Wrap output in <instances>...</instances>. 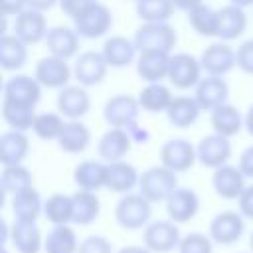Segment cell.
Masks as SVG:
<instances>
[{"mask_svg": "<svg viewBox=\"0 0 253 253\" xmlns=\"http://www.w3.org/2000/svg\"><path fill=\"white\" fill-rule=\"evenodd\" d=\"M152 217V202H148L140 192L138 194H123V198L115 206V219L119 227L126 231L142 229L150 223Z\"/></svg>", "mask_w": 253, "mask_h": 253, "instance_id": "6da1fadb", "label": "cell"}, {"mask_svg": "<svg viewBox=\"0 0 253 253\" xmlns=\"http://www.w3.org/2000/svg\"><path fill=\"white\" fill-rule=\"evenodd\" d=\"M134 43L138 51H166L172 53V49L178 43V34L168 22H144L134 32Z\"/></svg>", "mask_w": 253, "mask_h": 253, "instance_id": "7a4b0ae2", "label": "cell"}, {"mask_svg": "<svg viewBox=\"0 0 253 253\" xmlns=\"http://www.w3.org/2000/svg\"><path fill=\"white\" fill-rule=\"evenodd\" d=\"M176 188H178L176 172H172L170 168H166L162 164L144 170L138 180V192L152 204L166 202Z\"/></svg>", "mask_w": 253, "mask_h": 253, "instance_id": "3957f363", "label": "cell"}, {"mask_svg": "<svg viewBox=\"0 0 253 253\" xmlns=\"http://www.w3.org/2000/svg\"><path fill=\"white\" fill-rule=\"evenodd\" d=\"M73 28L85 40L103 38L113 28V12H111V8L107 4L95 0L77 18H73Z\"/></svg>", "mask_w": 253, "mask_h": 253, "instance_id": "277c9868", "label": "cell"}, {"mask_svg": "<svg viewBox=\"0 0 253 253\" xmlns=\"http://www.w3.org/2000/svg\"><path fill=\"white\" fill-rule=\"evenodd\" d=\"M202 63L200 57H194L192 53L180 51L170 55V69H168V81L176 89H196V85L202 79Z\"/></svg>", "mask_w": 253, "mask_h": 253, "instance_id": "5b68a950", "label": "cell"}, {"mask_svg": "<svg viewBox=\"0 0 253 253\" xmlns=\"http://www.w3.org/2000/svg\"><path fill=\"white\" fill-rule=\"evenodd\" d=\"M182 241L178 223L172 219H158L150 221L144 227V245L152 253H170Z\"/></svg>", "mask_w": 253, "mask_h": 253, "instance_id": "8992f818", "label": "cell"}, {"mask_svg": "<svg viewBox=\"0 0 253 253\" xmlns=\"http://www.w3.org/2000/svg\"><path fill=\"white\" fill-rule=\"evenodd\" d=\"M198 160L196 146L186 138H170L160 146V164L180 174L190 170Z\"/></svg>", "mask_w": 253, "mask_h": 253, "instance_id": "52a82bcc", "label": "cell"}, {"mask_svg": "<svg viewBox=\"0 0 253 253\" xmlns=\"http://www.w3.org/2000/svg\"><path fill=\"white\" fill-rule=\"evenodd\" d=\"M140 103L136 97L132 95H115L111 99H107L105 107H103V119L109 126H117V128H126L128 125L136 123L138 113H140Z\"/></svg>", "mask_w": 253, "mask_h": 253, "instance_id": "ba28073f", "label": "cell"}, {"mask_svg": "<svg viewBox=\"0 0 253 253\" xmlns=\"http://www.w3.org/2000/svg\"><path fill=\"white\" fill-rule=\"evenodd\" d=\"M245 231V217L239 211H219L211 217L210 221V237L217 245H233L235 241L241 239Z\"/></svg>", "mask_w": 253, "mask_h": 253, "instance_id": "9c48e42d", "label": "cell"}, {"mask_svg": "<svg viewBox=\"0 0 253 253\" xmlns=\"http://www.w3.org/2000/svg\"><path fill=\"white\" fill-rule=\"evenodd\" d=\"M73 75V69L69 67L67 59L45 55L36 63L34 77L40 81L43 89H63L69 85V79Z\"/></svg>", "mask_w": 253, "mask_h": 253, "instance_id": "30bf717a", "label": "cell"}, {"mask_svg": "<svg viewBox=\"0 0 253 253\" xmlns=\"http://www.w3.org/2000/svg\"><path fill=\"white\" fill-rule=\"evenodd\" d=\"M200 63H202V69L206 71V75L223 77L233 67H237V55H235V49L227 42H215L202 51Z\"/></svg>", "mask_w": 253, "mask_h": 253, "instance_id": "8fae6325", "label": "cell"}, {"mask_svg": "<svg viewBox=\"0 0 253 253\" xmlns=\"http://www.w3.org/2000/svg\"><path fill=\"white\" fill-rule=\"evenodd\" d=\"M109 63L101 51H83L77 55L73 65V77L83 87H95L107 77Z\"/></svg>", "mask_w": 253, "mask_h": 253, "instance_id": "7c38bea8", "label": "cell"}, {"mask_svg": "<svg viewBox=\"0 0 253 253\" xmlns=\"http://www.w3.org/2000/svg\"><path fill=\"white\" fill-rule=\"evenodd\" d=\"M198 150V162L206 168H219L223 164L229 162L231 158V142L227 136H221L217 132L208 134L200 140V144L196 146Z\"/></svg>", "mask_w": 253, "mask_h": 253, "instance_id": "4fadbf2b", "label": "cell"}, {"mask_svg": "<svg viewBox=\"0 0 253 253\" xmlns=\"http://www.w3.org/2000/svg\"><path fill=\"white\" fill-rule=\"evenodd\" d=\"M47 30V20L40 10L26 8L14 18V36H18L26 45H34L45 40Z\"/></svg>", "mask_w": 253, "mask_h": 253, "instance_id": "5bb4252c", "label": "cell"}, {"mask_svg": "<svg viewBox=\"0 0 253 253\" xmlns=\"http://www.w3.org/2000/svg\"><path fill=\"white\" fill-rule=\"evenodd\" d=\"M194 97L200 103L202 111H213L219 105H225L229 99V85L219 75H206L194 89Z\"/></svg>", "mask_w": 253, "mask_h": 253, "instance_id": "9a60e30c", "label": "cell"}, {"mask_svg": "<svg viewBox=\"0 0 253 253\" xmlns=\"http://www.w3.org/2000/svg\"><path fill=\"white\" fill-rule=\"evenodd\" d=\"M91 109V95L83 85H67L59 89L57 95V111L67 121H79Z\"/></svg>", "mask_w": 253, "mask_h": 253, "instance_id": "2e32d148", "label": "cell"}, {"mask_svg": "<svg viewBox=\"0 0 253 253\" xmlns=\"http://www.w3.org/2000/svg\"><path fill=\"white\" fill-rule=\"evenodd\" d=\"M42 89L43 87L40 85V81L36 77L16 73L10 79H6V83H4V99L36 107L42 99Z\"/></svg>", "mask_w": 253, "mask_h": 253, "instance_id": "e0dca14e", "label": "cell"}, {"mask_svg": "<svg viewBox=\"0 0 253 253\" xmlns=\"http://www.w3.org/2000/svg\"><path fill=\"white\" fill-rule=\"evenodd\" d=\"M170 55L166 51H138L136 57V73L144 83H162L168 79Z\"/></svg>", "mask_w": 253, "mask_h": 253, "instance_id": "ac0fdd59", "label": "cell"}, {"mask_svg": "<svg viewBox=\"0 0 253 253\" xmlns=\"http://www.w3.org/2000/svg\"><path fill=\"white\" fill-rule=\"evenodd\" d=\"M245 176L239 170V166L223 164L213 170L211 176V188L221 200H237L241 192L245 190Z\"/></svg>", "mask_w": 253, "mask_h": 253, "instance_id": "d6986e66", "label": "cell"}, {"mask_svg": "<svg viewBox=\"0 0 253 253\" xmlns=\"http://www.w3.org/2000/svg\"><path fill=\"white\" fill-rule=\"evenodd\" d=\"M164 204H166L168 219L176 223H188L190 219L196 217L200 210V198L192 188H176Z\"/></svg>", "mask_w": 253, "mask_h": 253, "instance_id": "ffe728a7", "label": "cell"}, {"mask_svg": "<svg viewBox=\"0 0 253 253\" xmlns=\"http://www.w3.org/2000/svg\"><path fill=\"white\" fill-rule=\"evenodd\" d=\"M8 239L18 253H40L43 249V235L36 221L14 219Z\"/></svg>", "mask_w": 253, "mask_h": 253, "instance_id": "44dd1931", "label": "cell"}, {"mask_svg": "<svg viewBox=\"0 0 253 253\" xmlns=\"http://www.w3.org/2000/svg\"><path fill=\"white\" fill-rule=\"evenodd\" d=\"M79 34L75 28L69 26H51L45 36V45L49 49V55L61 57V59H71L79 51Z\"/></svg>", "mask_w": 253, "mask_h": 253, "instance_id": "7402d4cb", "label": "cell"}, {"mask_svg": "<svg viewBox=\"0 0 253 253\" xmlns=\"http://www.w3.org/2000/svg\"><path fill=\"white\" fill-rule=\"evenodd\" d=\"M247 30V14L245 8L237 4H227L217 10V38L221 42H231L243 36Z\"/></svg>", "mask_w": 253, "mask_h": 253, "instance_id": "603a6c76", "label": "cell"}, {"mask_svg": "<svg viewBox=\"0 0 253 253\" xmlns=\"http://www.w3.org/2000/svg\"><path fill=\"white\" fill-rule=\"evenodd\" d=\"M132 140L128 136V132L125 128H117V126H111L109 130L103 132V136L99 138V144H97V152L99 156L105 160V162H119L123 160L130 148H132Z\"/></svg>", "mask_w": 253, "mask_h": 253, "instance_id": "cb8c5ba5", "label": "cell"}, {"mask_svg": "<svg viewBox=\"0 0 253 253\" xmlns=\"http://www.w3.org/2000/svg\"><path fill=\"white\" fill-rule=\"evenodd\" d=\"M136 43L134 40H128L125 36H111L105 40L103 43V57L105 61L109 63V67H115V69H123V67H128L130 63L136 61Z\"/></svg>", "mask_w": 253, "mask_h": 253, "instance_id": "d4e9b609", "label": "cell"}, {"mask_svg": "<svg viewBox=\"0 0 253 253\" xmlns=\"http://www.w3.org/2000/svg\"><path fill=\"white\" fill-rule=\"evenodd\" d=\"M140 174L138 170L125 160L107 162V190L115 194H128L134 186H138Z\"/></svg>", "mask_w": 253, "mask_h": 253, "instance_id": "484cf974", "label": "cell"}, {"mask_svg": "<svg viewBox=\"0 0 253 253\" xmlns=\"http://www.w3.org/2000/svg\"><path fill=\"white\" fill-rule=\"evenodd\" d=\"M202 107L196 101V97L190 95H178L172 99L170 107L166 109V119L176 128H188L200 119Z\"/></svg>", "mask_w": 253, "mask_h": 253, "instance_id": "4316f807", "label": "cell"}, {"mask_svg": "<svg viewBox=\"0 0 253 253\" xmlns=\"http://www.w3.org/2000/svg\"><path fill=\"white\" fill-rule=\"evenodd\" d=\"M30 152V138L22 130H6L0 134V162L2 166L22 164Z\"/></svg>", "mask_w": 253, "mask_h": 253, "instance_id": "83f0119b", "label": "cell"}, {"mask_svg": "<svg viewBox=\"0 0 253 253\" xmlns=\"http://www.w3.org/2000/svg\"><path fill=\"white\" fill-rule=\"evenodd\" d=\"M73 182L79 190L97 192L107 186V162L101 160H83L73 170Z\"/></svg>", "mask_w": 253, "mask_h": 253, "instance_id": "f1b7e54d", "label": "cell"}, {"mask_svg": "<svg viewBox=\"0 0 253 253\" xmlns=\"http://www.w3.org/2000/svg\"><path fill=\"white\" fill-rule=\"evenodd\" d=\"M210 125L213 128V132L231 138V136L239 134L241 128L245 126V117H241L237 107L225 103L210 113Z\"/></svg>", "mask_w": 253, "mask_h": 253, "instance_id": "f546056e", "label": "cell"}, {"mask_svg": "<svg viewBox=\"0 0 253 253\" xmlns=\"http://www.w3.org/2000/svg\"><path fill=\"white\" fill-rule=\"evenodd\" d=\"M57 144L67 154L85 152L91 144V130L81 121H65V126L57 138Z\"/></svg>", "mask_w": 253, "mask_h": 253, "instance_id": "4dcf8cb0", "label": "cell"}, {"mask_svg": "<svg viewBox=\"0 0 253 253\" xmlns=\"http://www.w3.org/2000/svg\"><path fill=\"white\" fill-rule=\"evenodd\" d=\"M12 213L14 219L22 221H38L40 215H43V200L40 192L32 186L28 190H22L12 196Z\"/></svg>", "mask_w": 253, "mask_h": 253, "instance_id": "1f68e13d", "label": "cell"}, {"mask_svg": "<svg viewBox=\"0 0 253 253\" xmlns=\"http://www.w3.org/2000/svg\"><path fill=\"white\" fill-rule=\"evenodd\" d=\"M28 61V45L14 34L0 38V65L4 71H18Z\"/></svg>", "mask_w": 253, "mask_h": 253, "instance_id": "d6a6232c", "label": "cell"}, {"mask_svg": "<svg viewBox=\"0 0 253 253\" xmlns=\"http://www.w3.org/2000/svg\"><path fill=\"white\" fill-rule=\"evenodd\" d=\"M71 200H73V223L89 225L99 217L101 200H99L97 192L77 190L75 194H71Z\"/></svg>", "mask_w": 253, "mask_h": 253, "instance_id": "836d02e7", "label": "cell"}, {"mask_svg": "<svg viewBox=\"0 0 253 253\" xmlns=\"http://www.w3.org/2000/svg\"><path fill=\"white\" fill-rule=\"evenodd\" d=\"M36 115H38L36 107L24 105V103H16V101H10V99L2 97V119L10 128L22 130V132L30 130L34 126Z\"/></svg>", "mask_w": 253, "mask_h": 253, "instance_id": "e575fe53", "label": "cell"}, {"mask_svg": "<svg viewBox=\"0 0 253 253\" xmlns=\"http://www.w3.org/2000/svg\"><path fill=\"white\" fill-rule=\"evenodd\" d=\"M136 99L140 103V109L146 113H166L174 95L164 83H146Z\"/></svg>", "mask_w": 253, "mask_h": 253, "instance_id": "d590c367", "label": "cell"}, {"mask_svg": "<svg viewBox=\"0 0 253 253\" xmlns=\"http://www.w3.org/2000/svg\"><path fill=\"white\" fill-rule=\"evenodd\" d=\"M43 251L45 253H77L79 243H77L75 229H71L69 223L53 225L43 237Z\"/></svg>", "mask_w": 253, "mask_h": 253, "instance_id": "8d00e7d4", "label": "cell"}, {"mask_svg": "<svg viewBox=\"0 0 253 253\" xmlns=\"http://www.w3.org/2000/svg\"><path fill=\"white\" fill-rule=\"evenodd\" d=\"M43 217L51 225L73 223V200L67 194H51L43 202Z\"/></svg>", "mask_w": 253, "mask_h": 253, "instance_id": "74e56055", "label": "cell"}, {"mask_svg": "<svg viewBox=\"0 0 253 253\" xmlns=\"http://www.w3.org/2000/svg\"><path fill=\"white\" fill-rule=\"evenodd\" d=\"M32 182H34V176L24 164H10L2 168V174H0L2 194L14 196L22 190L32 188Z\"/></svg>", "mask_w": 253, "mask_h": 253, "instance_id": "f35d334b", "label": "cell"}, {"mask_svg": "<svg viewBox=\"0 0 253 253\" xmlns=\"http://www.w3.org/2000/svg\"><path fill=\"white\" fill-rule=\"evenodd\" d=\"M174 10V0H134V12L142 22H168Z\"/></svg>", "mask_w": 253, "mask_h": 253, "instance_id": "ab89813d", "label": "cell"}, {"mask_svg": "<svg viewBox=\"0 0 253 253\" xmlns=\"http://www.w3.org/2000/svg\"><path fill=\"white\" fill-rule=\"evenodd\" d=\"M186 14H188V24L198 36L204 38L217 36V10L210 8L208 4H200Z\"/></svg>", "mask_w": 253, "mask_h": 253, "instance_id": "60d3db41", "label": "cell"}, {"mask_svg": "<svg viewBox=\"0 0 253 253\" xmlns=\"http://www.w3.org/2000/svg\"><path fill=\"white\" fill-rule=\"evenodd\" d=\"M63 126H65V121H63V115L61 113L45 111V113H38L36 115V121H34L32 130L42 140H57L59 134H61V130H63Z\"/></svg>", "mask_w": 253, "mask_h": 253, "instance_id": "b9f144b4", "label": "cell"}, {"mask_svg": "<svg viewBox=\"0 0 253 253\" xmlns=\"http://www.w3.org/2000/svg\"><path fill=\"white\" fill-rule=\"evenodd\" d=\"M178 253H213V239L206 233L192 231L182 237Z\"/></svg>", "mask_w": 253, "mask_h": 253, "instance_id": "7bdbcfd3", "label": "cell"}, {"mask_svg": "<svg viewBox=\"0 0 253 253\" xmlns=\"http://www.w3.org/2000/svg\"><path fill=\"white\" fill-rule=\"evenodd\" d=\"M77 253H113V245L103 235H89L79 243Z\"/></svg>", "mask_w": 253, "mask_h": 253, "instance_id": "ee69618b", "label": "cell"}, {"mask_svg": "<svg viewBox=\"0 0 253 253\" xmlns=\"http://www.w3.org/2000/svg\"><path fill=\"white\" fill-rule=\"evenodd\" d=\"M235 55H237V67L243 73L253 75V38L241 42L239 47L235 49Z\"/></svg>", "mask_w": 253, "mask_h": 253, "instance_id": "f6af8a7d", "label": "cell"}, {"mask_svg": "<svg viewBox=\"0 0 253 253\" xmlns=\"http://www.w3.org/2000/svg\"><path fill=\"white\" fill-rule=\"evenodd\" d=\"M95 0H59L57 6L61 8V12L67 16V18H77L85 8H89Z\"/></svg>", "mask_w": 253, "mask_h": 253, "instance_id": "bcb514c9", "label": "cell"}, {"mask_svg": "<svg viewBox=\"0 0 253 253\" xmlns=\"http://www.w3.org/2000/svg\"><path fill=\"white\" fill-rule=\"evenodd\" d=\"M237 206H239V213L245 219H253V184L245 186V190L237 198Z\"/></svg>", "mask_w": 253, "mask_h": 253, "instance_id": "7dc6e473", "label": "cell"}, {"mask_svg": "<svg viewBox=\"0 0 253 253\" xmlns=\"http://www.w3.org/2000/svg\"><path fill=\"white\" fill-rule=\"evenodd\" d=\"M26 8H28L26 0H0V12H2L4 18H8V16H14L16 18Z\"/></svg>", "mask_w": 253, "mask_h": 253, "instance_id": "c3c4849f", "label": "cell"}, {"mask_svg": "<svg viewBox=\"0 0 253 253\" xmlns=\"http://www.w3.org/2000/svg\"><path fill=\"white\" fill-rule=\"evenodd\" d=\"M125 130L128 132V136H130V140H132L134 144H146V142L150 140V132H148V128L140 126L138 123H132V125H128Z\"/></svg>", "mask_w": 253, "mask_h": 253, "instance_id": "681fc988", "label": "cell"}, {"mask_svg": "<svg viewBox=\"0 0 253 253\" xmlns=\"http://www.w3.org/2000/svg\"><path fill=\"white\" fill-rule=\"evenodd\" d=\"M237 166H239V170L243 172L245 178H253V144L247 146V148L241 152Z\"/></svg>", "mask_w": 253, "mask_h": 253, "instance_id": "f907efd6", "label": "cell"}, {"mask_svg": "<svg viewBox=\"0 0 253 253\" xmlns=\"http://www.w3.org/2000/svg\"><path fill=\"white\" fill-rule=\"evenodd\" d=\"M57 2H59V0H26L28 8H32V10H40V12H47V10H51Z\"/></svg>", "mask_w": 253, "mask_h": 253, "instance_id": "816d5d0a", "label": "cell"}, {"mask_svg": "<svg viewBox=\"0 0 253 253\" xmlns=\"http://www.w3.org/2000/svg\"><path fill=\"white\" fill-rule=\"evenodd\" d=\"M200 4H204V0H174V6L178 10H184V12H190L192 8H196Z\"/></svg>", "mask_w": 253, "mask_h": 253, "instance_id": "f5cc1de1", "label": "cell"}, {"mask_svg": "<svg viewBox=\"0 0 253 253\" xmlns=\"http://www.w3.org/2000/svg\"><path fill=\"white\" fill-rule=\"evenodd\" d=\"M117 253H152L146 245H125Z\"/></svg>", "mask_w": 253, "mask_h": 253, "instance_id": "db71d44e", "label": "cell"}, {"mask_svg": "<svg viewBox=\"0 0 253 253\" xmlns=\"http://www.w3.org/2000/svg\"><path fill=\"white\" fill-rule=\"evenodd\" d=\"M245 128H247V132L253 136V103L249 105V109H247V113H245Z\"/></svg>", "mask_w": 253, "mask_h": 253, "instance_id": "11a10c76", "label": "cell"}, {"mask_svg": "<svg viewBox=\"0 0 253 253\" xmlns=\"http://www.w3.org/2000/svg\"><path fill=\"white\" fill-rule=\"evenodd\" d=\"M231 4H237L241 8H247V6H253V0H231Z\"/></svg>", "mask_w": 253, "mask_h": 253, "instance_id": "9f6ffc18", "label": "cell"}, {"mask_svg": "<svg viewBox=\"0 0 253 253\" xmlns=\"http://www.w3.org/2000/svg\"><path fill=\"white\" fill-rule=\"evenodd\" d=\"M249 247H251V253H253V233H251V237H249Z\"/></svg>", "mask_w": 253, "mask_h": 253, "instance_id": "6f0895ef", "label": "cell"}, {"mask_svg": "<svg viewBox=\"0 0 253 253\" xmlns=\"http://www.w3.org/2000/svg\"><path fill=\"white\" fill-rule=\"evenodd\" d=\"M2 253H8V249H6V245H4V247H2Z\"/></svg>", "mask_w": 253, "mask_h": 253, "instance_id": "680465c9", "label": "cell"}]
</instances>
